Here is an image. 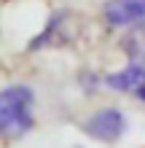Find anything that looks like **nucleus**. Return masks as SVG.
Returning <instances> with one entry per match:
<instances>
[{
	"mask_svg": "<svg viewBox=\"0 0 145 148\" xmlns=\"http://www.w3.org/2000/svg\"><path fill=\"white\" fill-rule=\"evenodd\" d=\"M137 100H140V102H145V86H142V89L137 92Z\"/></svg>",
	"mask_w": 145,
	"mask_h": 148,
	"instance_id": "nucleus-7",
	"label": "nucleus"
},
{
	"mask_svg": "<svg viewBox=\"0 0 145 148\" xmlns=\"http://www.w3.org/2000/svg\"><path fill=\"white\" fill-rule=\"evenodd\" d=\"M75 148H83V145H75Z\"/></svg>",
	"mask_w": 145,
	"mask_h": 148,
	"instance_id": "nucleus-8",
	"label": "nucleus"
},
{
	"mask_svg": "<svg viewBox=\"0 0 145 148\" xmlns=\"http://www.w3.org/2000/svg\"><path fill=\"white\" fill-rule=\"evenodd\" d=\"M35 127V89L30 84H8L0 92V135L24 140Z\"/></svg>",
	"mask_w": 145,
	"mask_h": 148,
	"instance_id": "nucleus-1",
	"label": "nucleus"
},
{
	"mask_svg": "<svg viewBox=\"0 0 145 148\" xmlns=\"http://www.w3.org/2000/svg\"><path fill=\"white\" fill-rule=\"evenodd\" d=\"M73 35L70 30V14L67 11H57L51 14V19L46 22V27L30 40V51H40V49H51V46H62Z\"/></svg>",
	"mask_w": 145,
	"mask_h": 148,
	"instance_id": "nucleus-4",
	"label": "nucleus"
},
{
	"mask_svg": "<svg viewBox=\"0 0 145 148\" xmlns=\"http://www.w3.org/2000/svg\"><path fill=\"white\" fill-rule=\"evenodd\" d=\"M102 16H105V22L110 27L126 30L145 19V0H105L102 3Z\"/></svg>",
	"mask_w": 145,
	"mask_h": 148,
	"instance_id": "nucleus-3",
	"label": "nucleus"
},
{
	"mask_svg": "<svg viewBox=\"0 0 145 148\" xmlns=\"http://www.w3.org/2000/svg\"><path fill=\"white\" fill-rule=\"evenodd\" d=\"M121 51H124V57L129 59V62L145 65V19L124 30V35H121Z\"/></svg>",
	"mask_w": 145,
	"mask_h": 148,
	"instance_id": "nucleus-6",
	"label": "nucleus"
},
{
	"mask_svg": "<svg viewBox=\"0 0 145 148\" xmlns=\"http://www.w3.org/2000/svg\"><path fill=\"white\" fill-rule=\"evenodd\" d=\"M102 84H105L108 89H113V92L137 97V92L145 86V65H140V62H126L124 67L108 73L105 78H102Z\"/></svg>",
	"mask_w": 145,
	"mask_h": 148,
	"instance_id": "nucleus-5",
	"label": "nucleus"
},
{
	"mask_svg": "<svg viewBox=\"0 0 145 148\" xmlns=\"http://www.w3.org/2000/svg\"><path fill=\"white\" fill-rule=\"evenodd\" d=\"M81 129L94 143H118L129 129V119L118 105H102L83 119Z\"/></svg>",
	"mask_w": 145,
	"mask_h": 148,
	"instance_id": "nucleus-2",
	"label": "nucleus"
}]
</instances>
